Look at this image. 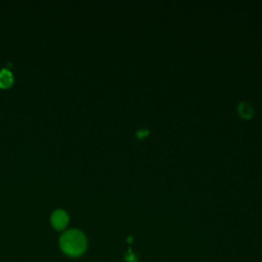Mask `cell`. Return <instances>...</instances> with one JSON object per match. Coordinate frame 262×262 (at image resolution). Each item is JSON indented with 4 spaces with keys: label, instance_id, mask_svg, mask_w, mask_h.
<instances>
[{
    "label": "cell",
    "instance_id": "cell-1",
    "mask_svg": "<svg viewBox=\"0 0 262 262\" xmlns=\"http://www.w3.org/2000/svg\"><path fill=\"white\" fill-rule=\"evenodd\" d=\"M60 248L70 256L81 255L87 246L84 233L78 229H70L63 232L59 239Z\"/></svg>",
    "mask_w": 262,
    "mask_h": 262
},
{
    "label": "cell",
    "instance_id": "cell-3",
    "mask_svg": "<svg viewBox=\"0 0 262 262\" xmlns=\"http://www.w3.org/2000/svg\"><path fill=\"white\" fill-rule=\"evenodd\" d=\"M14 82V77L12 73L7 69H2L0 71V89H9Z\"/></svg>",
    "mask_w": 262,
    "mask_h": 262
},
{
    "label": "cell",
    "instance_id": "cell-2",
    "mask_svg": "<svg viewBox=\"0 0 262 262\" xmlns=\"http://www.w3.org/2000/svg\"><path fill=\"white\" fill-rule=\"evenodd\" d=\"M50 222L53 228H55L56 230H62L69 223V215L64 210L57 209L51 214Z\"/></svg>",
    "mask_w": 262,
    "mask_h": 262
},
{
    "label": "cell",
    "instance_id": "cell-4",
    "mask_svg": "<svg viewBox=\"0 0 262 262\" xmlns=\"http://www.w3.org/2000/svg\"><path fill=\"white\" fill-rule=\"evenodd\" d=\"M253 113H254V112H253V108H252V106H251L250 104L243 102V103H241V104L238 105V114H239L243 118L249 119V118H251V117L253 116Z\"/></svg>",
    "mask_w": 262,
    "mask_h": 262
}]
</instances>
